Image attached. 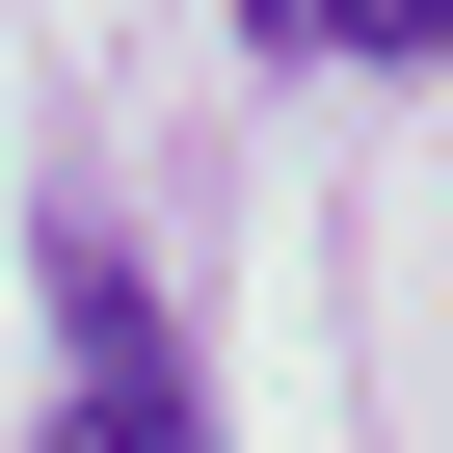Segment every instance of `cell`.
I'll return each mask as SVG.
<instances>
[{
  "mask_svg": "<svg viewBox=\"0 0 453 453\" xmlns=\"http://www.w3.org/2000/svg\"><path fill=\"white\" fill-rule=\"evenodd\" d=\"M54 453H213L187 426V347H160V294L107 241H54Z\"/></svg>",
  "mask_w": 453,
  "mask_h": 453,
  "instance_id": "1",
  "label": "cell"
},
{
  "mask_svg": "<svg viewBox=\"0 0 453 453\" xmlns=\"http://www.w3.org/2000/svg\"><path fill=\"white\" fill-rule=\"evenodd\" d=\"M294 54H453V0H267Z\"/></svg>",
  "mask_w": 453,
  "mask_h": 453,
  "instance_id": "2",
  "label": "cell"
}]
</instances>
